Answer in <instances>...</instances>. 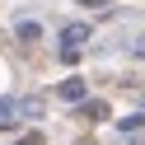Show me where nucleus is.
Listing matches in <instances>:
<instances>
[{"label":"nucleus","mask_w":145,"mask_h":145,"mask_svg":"<svg viewBox=\"0 0 145 145\" xmlns=\"http://www.w3.org/2000/svg\"><path fill=\"white\" fill-rule=\"evenodd\" d=\"M10 108H14V98H0V112H10Z\"/></svg>","instance_id":"8"},{"label":"nucleus","mask_w":145,"mask_h":145,"mask_svg":"<svg viewBox=\"0 0 145 145\" xmlns=\"http://www.w3.org/2000/svg\"><path fill=\"white\" fill-rule=\"evenodd\" d=\"M14 38H19V42H38L42 28H38V24H19V28H14Z\"/></svg>","instance_id":"5"},{"label":"nucleus","mask_w":145,"mask_h":145,"mask_svg":"<svg viewBox=\"0 0 145 145\" xmlns=\"http://www.w3.org/2000/svg\"><path fill=\"white\" fill-rule=\"evenodd\" d=\"M80 117H84V122H103L108 103H103V98H80Z\"/></svg>","instance_id":"2"},{"label":"nucleus","mask_w":145,"mask_h":145,"mask_svg":"<svg viewBox=\"0 0 145 145\" xmlns=\"http://www.w3.org/2000/svg\"><path fill=\"white\" fill-rule=\"evenodd\" d=\"M84 38H89V24H66V28H61V42H66V47H80Z\"/></svg>","instance_id":"4"},{"label":"nucleus","mask_w":145,"mask_h":145,"mask_svg":"<svg viewBox=\"0 0 145 145\" xmlns=\"http://www.w3.org/2000/svg\"><path fill=\"white\" fill-rule=\"evenodd\" d=\"M80 5H84V10H108L112 0H80Z\"/></svg>","instance_id":"6"},{"label":"nucleus","mask_w":145,"mask_h":145,"mask_svg":"<svg viewBox=\"0 0 145 145\" xmlns=\"http://www.w3.org/2000/svg\"><path fill=\"white\" fill-rule=\"evenodd\" d=\"M19 145H42V131H28V136H24Z\"/></svg>","instance_id":"7"},{"label":"nucleus","mask_w":145,"mask_h":145,"mask_svg":"<svg viewBox=\"0 0 145 145\" xmlns=\"http://www.w3.org/2000/svg\"><path fill=\"white\" fill-rule=\"evenodd\" d=\"M10 112H14V117H42V112H47V103H42V98H14Z\"/></svg>","instance_id":"3"},{"label":"nucleus","mask_w":145,"mask_h":145,"mask_svg":"<svg viewBox=\"0 0 145 145\" xmlns=\"http://www.w3.org/2000/svg\"><path fill=\"white\" fill-rule=\"evenodd\" d=\"M56 98H66V103H80V98H89V84L80 75H70V80H61L56 84Z\"/></svg>","instance_id":"1"}]
</instances>
